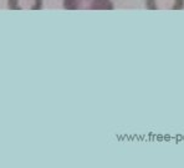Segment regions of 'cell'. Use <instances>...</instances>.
<instances>
[{
    "label": "cell",
    "mask_w": 184,
    "mask_h": 168,
    "mask_svg": "<svg viewBox=\"0 0 184 168\" xmlns=\"http://www.w3.org/2000/svg\"><path fill=\"white\" fill-rule=\"evenodd\" d=\"M66 10H113L111 0H62Z\"/></svg>",
    "instance_id": "cell-1"
},
{
    "label": "cell",
    "mask_w": 184,
    "mask_h": 168,
    "mask_svg": "<svg viewBox=\"0 0 184 168\" xmlns=\"http://www.w3.org/2000/svg\"><path fill=\"white\" fill-rule=\"evenodd\" d=\"M146 7L149 10H182L184 0H146Z\"/></svg>",
    "instance_id": "cell-2"
},
{
    "label": "cell",
    "mask_w": 184,
    "mask_h": 168,
    "mask_svg": "<svg viewBox=\"0 0 184 168\" xmlns=\"http://www.w3.org/2000/svg\"><path fill=\"white\" fill-rule=\"evenodd\" d=\"M10 10H40L43 9V0H8Z\"/></svg>",
    "instance_id": "cell-3"
}]
</instances>
